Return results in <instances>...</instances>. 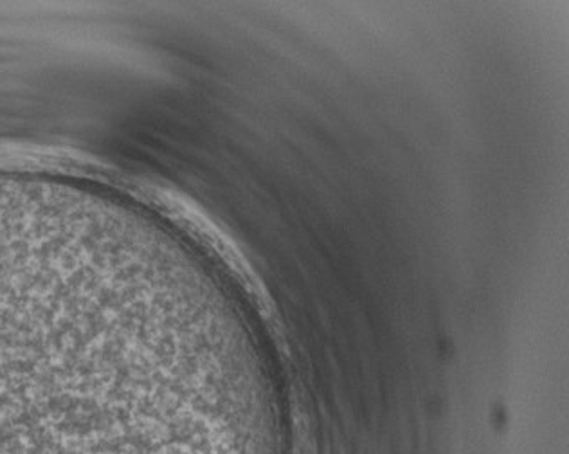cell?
<instances>
[{"mask_svg": "<svg viewBox=\"0 0 569 454\" xmlns=\"http://www.w3.org/2000/svg\"><path fill=\"white\" fill-rule=\"evenodd\" d=\"M103 365L71 343H0V454H200L190 416L119 422Z\"/></svg>", "mask_w": 569, "mask_h": 454, "instance_id": "obj_1", "label": "cell"}]
</instances>
